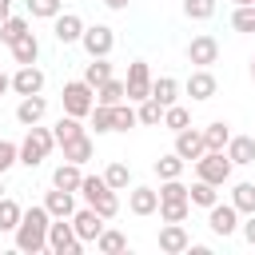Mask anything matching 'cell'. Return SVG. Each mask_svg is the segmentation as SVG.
I'll use <instances>...</instances> for the list:
<instances>
[{"instance_id": "41", "label": "cell", "mask_w": 255, "mask_h": 255, "mask_svg": "<svg viewBox=\"0 0 255 255\" xmlns=\"http://www.w3.org/2000/svg\"><path fill=\"white\" fill-rule=\"evenodd\" d=\"M231 28L235 32H255V4H239L231 12Z\"/></svg>"}, {"instance_id": "44", "label": "cell", "mask_w": 255, "mask_h": 255, "mask_svg": "<svg viewBox=\"0 0 255 255\" xmlns=\"http://www.w3.org/2000/svg\"><path fill=\"white\" fill-rule=\"evenodd\" d=\"M191 215V203H159V219L163 223H183Z\"/></svg>"}, {"instance_id": "17", "label": "cell", "mask_w": 255, "mask_h": 255, "mask_svg": "<svg viewBox=\"0 0 255 255\" xmlns=\"http://www.w3.org/2000/svg\"><path fill=\"white\" fill-rule=\"evenodd\" d=\"M44 207L52 219H72L76 215V191H64V187H52L44 195Z\"/></svg>"}, {"instance_id": "28", "label": "cell", "mask_w": 255, "mask_h": 255, "mask_svg": "<svg viewBox=\"0 0 255 255\" xmlns=\"http://www.w3.org/2000/svg\"><path fill=\"white\" fill-rule=\"evenodd\" d=\"M159 203H191V187L183 179H159Z\"/></svg>"}, {"instance_id": "25", "label": "cell", "mask_w": 255, "mask_h": 255, "mask_svg": "<svg viewBox=\"0 0 255 255\" xmlns=\"http://www.w3.org/2000/svg\"><path fill=\"white\" fill-rule=\"evenodd\" d=\"M12 60H16V64H36V60H40V40H36L32 32H24V36L12 44Z\"/></svg>"}, {"instance_id": "30", "label": "cell", "mask_w": 255, "mask_h": 255, "mask_svg": "<svg viewBox=\"0 0 255 255\" xmlns=\"http://www.w3.org/2000/svg\"><path fill=\"white\" fill-rule=\"evenodd\" d=\"M231 203L239 207V215H251V211H255V183L239 179V183L231 187Z\"/></svg>"}, {"instance_id": "35", "label": "cell", "mask_w": 255, "mask_h": 255, "mask_svg": "<svg viewBox=\"0 0 255 255\" xmlns=\"http://www.w3.org/2000/svg\"><path fill=\"white\" fill-rule=\"evenodd\" d=\"M24 32H28V20H24V16H8V20H0V44L12 48Z\"/></svg>"}, {"instance_id": "33", "label": "cell", "mask_w": 255, "mask_h": 255, "mask_svg": "<svg viewBox=\"0 0 255 255\" xmlns=\"http://www.w3.org/2000/svg\"><path fill=\"white\" fill-rule=\"evenodd\" d=\"M88 207H96L104 219H116V215H120V195H116V187H104V191H100Z\"/></svg>"}, {"instance_id": "12", "label": "cell", "mask_w": 255, "mask_h": 255, "mask_svg": "<svg viewBox=\"0 0 255 255\" xmlns=\"http://www.w3.org/2000/svg\"><path fill=\"white\" fill-rule=\"evenodd\" d=\"M104 223H108V219H104L96 207H80V211L72 215V227H76V235H80L84 243H96L100 231H104Z\"/></svg>"}, {"instance_id": "49", "label": "cell", "mask_w": 255, "mask_h": 255, "mask_svg": "<svg viewBox=\"0 0 255 255\" xmlns=\"http://www.w3.org/2000/svg\"><path fill=\"white\" fill-rule=\"evenodd\" d=\"M12 16V0H0V20H8Z\"/></svg>"}, {"instance_id": "6", "label": "cell", "mask_w": 255, "mask_h": 255, "mask_svg": "<svg viewBox=\"0 0 255 255\" xmlns=\"http://www.w3.org/2000/svg\"><path fill=\"white\" fill-rule=\"evenodd\" d=\"M239 223H243V215H239V207L227 199V203H215V207H207V227H211V235H219V239H231L235 231H239Z\"/></svg>"}, {"instance_id": "48", "label": "cell", "mask_w": 255, "mask_h": 255, "mask_svg": "<svg viewBox=\"0 0 255 255\" xmlns=\"http://www.w3.org/2000/svg\"><path fill=\"white\" fill-rule=\"evenodd\" d=\"M104 4H108V8H112V12H124V8H128V4H131V0H104Z\"/></svg>"}, {"instance_id": "13", "label": "cell", "mask_w": 255, "mask_h": 255, "mask_svg": "<svg viewBox=\"0 0 255 255\" xmlns=\"http://www.w3.org/2000/svg\"><path fill=\"white\" fill-rule=\"evenodd\" d=\"M128 211H131V215H155V211H159V191L147 187V183H135V187L128 191Z\"/></svg>"}, {"instance_id": "43", "label": "cell", "mask_w": 255, "mask_h": 255, "mask_svg": "<svg viewBox=\"0 0 255 255\" xmlns=\"http://www.w3.org/2000/svg\"><path fill=\"white\" fill-rule=\"evenodd\" d=\"M139 124V112L131 108V100L128 104H116V131H131Z\"/></svg>"}, {"instance_id": "14", "label": "cell", "mask_w": 255, "mask_h": 255, "mask_svg": "<svg viewBox=\"0 0 255 255\" xmlns=\"http://www.w3.org/2000/svg\"><path fill=\"white\" fill-rule=\"evenodd\" d=\"M187 247H191V235H187L183 223H163L159 227V251L163 255H183Z\"/></svg>"}, {"instance_id": "52", "label": "cell", "mask_w": 255, "mask_h": 255, "mask_svg": "<svg viewBox=\"0 0 255 255\" xmlns=\"http://www.w3.org/2000/svg\"><path fill=\"white\" fill-rule=\"evenodd\" d=\"M251 84H255V56H251Z\"/></svg>"}, {"instance_id": "39", "label": "cell", "mask_w": 255, "mask_h": 255, "mask_svg": "<svg viewBox=\"0 0 255 255\" xmlns=\"http://www.w3.org/2000/svg\"><path fill=\"white\" fill-rule=\"evenodd\" d=\"M104 179H108V187H116V191H128V183H131V167L116 159V163H108Z\"/></svg>"}, {"instance_id": "15", "label": "cell", "mask_w": 255, "mask_h": 255, "mask_svg": "<svg viewBox=\"0 0 255 255\" xmlns=\"http://www.w3.org/2000/svg\"><path fill=\"white\" fill-rule=\"evenodd\" d=\"M215 76H211V68H195L191 76H187V84H183V92L195 100V104H203V100H211L215 96Z\"/></svg>"}, {"instance_id": "47", "label": "cell", "mask_w": 255, "mask_h": 255, "mask_svg": "<svg viewBox=\"0 0 255 255\" xmlns=\"http://www.w3.org/2000/svg\"><path fill=\"white\" fill-rule=\"evenodd\" d=\"M239 231H243V239H247V243L255 247V211H251V215H243V223H239Z\"/></svg>"}, {"instance_id": "9", "label": "cell", "mask_w": 255, "mask_h": 255, "mask_svg": "<svg viewBox=\"0 0 255 255\" xmlns=\"http://www.w3.org/2000/svg\"><path fill=\"white\" fill-rule=\"evenodd\" d=\"M151 80H155L151 68H147L143 60H131V64H128V80H124V84H128V100H131V104L147 100V96H151Z\"/></svg>"}, {"instance_id": "8", "label": "cell", "mask_w": 255, "mask_h": 255, "mask_svg": "<svg viewBox=\"0 0 255 255\" xmlns=\"http://www.w3.org/2000/svg\"><path fill=\"white\" fill-rule=\"evenodd\" d=\"M215 60H219V40H215L211 32L191 36V44H187V64H195V68H211Z\"/></svg>"}, {"instance_id": "11", "label": "cell", "mask_w": 255, "mask_h": 255, "mask_svg": "<svg viewBox=\"0 0 255 255\" xmlns=\"http://www.w3.org/2000/svg\"><path fill=\"white\" fill-rule=\"evenodd\" d=\"M44 84H48V76L36 64H20L16 76H12V92L16 96H36V92H44Z\"/></svg>"}, {"instance_id": "46", "label": "cell", "mask_w": 255, "mask_h": 255, "mask_svg": "<svg viewBox=\"0 0 255 255\" xmlns=\"http://www.w3.org/2000/svg\"><path fill=\"white\" fill-rule=\"evenodd\" d=\"M108 187V179L104 175H84V183H80V195H84V203H92L100 191Z\"/></svg>"}, {"instance_id": "21", "label": "cell", "mask_w": 255, "mask_h": 255, "mask_svg": "<svg viewBox=\"0 0 255 255\" xmlns=\"http://www.w3.org/2000/svg\"><path fill=\"white\" fill-rule=\"evenodd\" d=\"M60 147H64V159H72V163H80V167L96 155V143H92V135H88V131H84V135H76V139H68V143H60Z\"/></svg>"}, {"instance_id": "18", "label": "cell", "mask_w": 255, "mask_h": 255, "mask_svg": "<svg viewBox=\"0 0 255 255\" xmlns=\"http://www.w3.org/2000/svg\"><path fill=\"white\" fill-rule=\"evenodd\" d=\"M48 116V100L36 92V96H20V104H16V120L24 124V128H32V124H40Z\"/></svg>"}, {"instance_id": "31", "label": "cell", "mask_w": 255, "mask_h": 255, "mask_svg": "<svg viewBox=\"0 0 255 255\" xmlns=\"http://www.w3.org/2000/svg\"><path fill=\"white\" fill-rule=\"evenodd\" d=\"M159 128H167V131H183V128H191V112L183 108V104H171V108H163V124Z\"/></svg>"}, {"instance_id": "19", "label": "cell", "mask_w": 255, "mask_h": 255, "mask_svg": "<svg viewBox=\"0 0 255 255\" xmlns=\"http://www.w3.org/2000/svg\"><path fill=\"white\" fill-rule=\"evenodd\" d=\"M223 151L235 167H247V163H255V135H231Z\"/></svg>"}, {"instance_id": "34", "label": "cell", "mask_w": 255, "mask_h": 255, "mask_svg": "<svg viewBox=\"0 0 255 255\" xmlns=\"http://www.w3.org/2000/svg\"><path fill=\"white\" fill-rule=\"evenodd\" d=\"M20 219H24V207L16 203V199H0V231H16L20 227Z\"/></svg>"}, {"instance_id": "45", "label": "cell", "mask_w": 255, "mask_h": 255, "mask_svg": "<svg viewBox=\"0 0 255 255\" xmlns=\"http://www.w3.org/2000/svg\"><path fill=\"white\" fill-rule=\"evenodd\" d=\"M16 163H20V143L0 139V175H4V171H12Z\"/></svg>"}, {"instance_id": "40", "label": "cell", "mask_w": 255, "mask_h": 255, "mask_svg": "<svg viewBox=\"0 0 255 255\" xmlns=\"http://www.w3.org/2000/svg\"><path fill=\"white\" fill-rule=\"evenodd\" d=\"M24 4H28V12L36 20H56L64 12V0H24Z\"/></svg>"}, {"instance_id": "10", "label": "cell", "mask_w": 255, "mask_h": 255, "mask_svg": "<svg viewBox=\"0 0 255 255\" xmlns=\"http://www.w3.org/2000/svg\"><path fill=\"white\" fill-rule=\"evenodd\" d=\"M84 16L80 12H60L56 20H52V36L60 40V44H80V36H84Z\"/></svg>"}, {"instance_id": "29", "label": "cell", "mask_w": 255, "mask_h": 255, "mask_svg": "<svg viewBox=\"0 0 255 255\" xmlns=\"http://www.w3.org/2000/svg\"><path fill=\"white\" fill-rule=\"evenodd\" d=\"M215 203H219V187L207 179H195L191 183V207H215Z\"/></svg>"}, {"instance_id": "38", "label": "cell", "mask_w": 255, "mask_h": 255, "mask_svg": "<svg viewBox=\"0 0 255 255\" xmlns=\"http://www.w3.org/2000/svg\"><path fill=\"white\" fill-rule=\"evenodd\" d=\"M135 112H139V124H143V128L163 124V104H159V100H151V96H147V100H139V108H135Z\"/></svg>"}, {"instance_id": "16", "label": "cell", "mask_w": 255, "mask_h": 255, "mask_svg": "<svg viewBox=\"0 0 255 255\" xmlns=\"http://www.w3.org/2000/svg\"><path fill=\"white\" fill-rule=\"evenodd\" d=\"M175 151H179L187 163H195V159L207 151V143H203V128H183V131H175Z\"/></svg>"}, {"instance_id": "22", "label": "cell", "mask_w": 255, "mask_h": 255, "mask_svg": "<svg viewBox=\"0 0 255 255\" xmlns=\"http://www.w3.org/2000/svg\"><path fill=\"white\" fill-rule=\"evenodd\" d=\"M128 100V84L124 80H104V84H96V104H108V108H116V104H124Z\"/></svg>"}, {"instance_id": "23", "label": "cell", "mask_w": 255, "mask_h": 255, "mask_svg": "<svg viewBox=\"0 0 255 255\" xmlns=\"http://www.w3.org/2000/svg\"><path fill=\"white\" fill-rule=\"evenodd\" d=\"M151 100H159L163 108L179 104V80H175V76H155V80H151Z\"/></svg>"}, {"instance_id": "4", "label": "cell", "mask_w": 255, "mask_h": 255, "mask_svg": "<svg viewBox=\"0 0 255 255\" xmlns=\"http://www.w3.org/2000/svg\"><path fill=\"white\" fill-rule=\"evenodd\" d=\"M231 171H235V163L227 159V151H203V155L195 159V179H207V183H215V187L231 183Z\"/></svg>"}, {"instance_id": "53", "label": "cell", "mask_w": 255, "mask_h": 255, "mask_svg": "<svg viewBox=\"0 0 255 255\" xmlns=\"http://www.w3.org/2000/svg\"><path fill=\"white\" fill-rule=\"evenodd\" d=\"M0 199H4V175H0Z\"/></svg>"}, {"instance_id": "50", "label": "cell", "mask_w": 255, "mask_h": 255, "mask_svg": "<svg viewBox=\"0 0 255 255\" xmlns=\"http://www.w3.org/2000/svg\"><path fill=\"white\" fill-rule=\"evenodd\" d=\"M8 88H12V76H4V72H0V96H4Z\"/></svg>"}, {"instance_id": "51", "label": "cell", "mask_w": 255, "mask_h": 255, "mask_svg": "<svg viewBox=\"0 0 255 255\" xmlns=\"http://www.w3.org/2000/svg\"><path fill=\"white\" fill-rule=\"evenodd\" d=\"M231 4H235V8H239V4H255V0H231Z\"/></svg>"}, {"instance_id": "2", "label": "cell", "mask_w": 255, "mask_h": 255, "mask_svg": "<svg viewBox=\"0 0 255 255\" xmlns=\"http://www.w3.org/2000/svg\"><path fill=\"white\" fill-rule=\"evenodd\" d=\"M52 147H56V131L32 124L28 135H24V143H20V163H24V167H40V163L52 155Z\"/></svg>"}, {"instance_id": "37", "label": "cell", "mask_w": 255, "mask_h": 255, "mask_svg": "<svg viewBox=\"0 0 255 255\" xmlns=\"http://www.w3.org/2000/svg\"><path fill=\"white\" fill-rule=\"evenodd\" d=\"M84 80L96 88V84H104V80H112V64H108V56H92V64L84 68Z\"/></svg>"}, {"instance_id": "26", "label": "cell", "mask_w": 255, "mask_h": 255, "mask_svg": "<svg viewBox=\"0 0 255 255\" xmlns=\"http://www.w3.org/2000/svg\"><path fill=\"white\" fill-rule=\"evenodd\" d=\"M227 139H231V124L211 120V124L203 128V143H207V151H223V147H227Z\"/></svg>"}, {"instance_id": "3", "label": "cell", "mask_w": 255, "mask_h": 255, "mask_svg": "<svg viewBox=\"0 0 255 255\" xmlns=\"http://www.w3.org/2000/svg\"><path fill=\"white\" fill-rule=\"evenodd\" d=\"M60 104H64V112L68 116H92V108H96V88L88 84V80H68L64 84V92H60Z\"/></svg>"}, {"instance_id": "24", "label": "cell", "mask_w": 255, "mask_h": 255, "mask_svg": "<svg viewBox=\"0 0 255 255\" xmlns=\"http://www.w3.org/2000/svg\"><path fill=\"white\" fill-rule=\"evenodd\" d=\"M96 251H100V255H124V251H128V235L116 231V227H104L100 239H96Z\"/></svg>"}, {"instance_id": "27", "label": "cell", "mask_w": 255, "mask_h": 255, "mask_svg": "<svg viewBox=\"0 0 255 255\" xmlns=\"http://www.w3.org/2000/svg\"><path fill=\"white\" fill-rule=\"evenodd\" d=\"M183 167H187V159H183L175 147H171L167 155H159V159H155V175H159V179H179V175H183Z\"/></svg>"}, {"instance_id": "7", "label": "cell", "mask_w": 255, "mask_h": 255, "mask_svg": "<svg viewBox=\"0 0 255 255\" xmlns=\"http://www.w3.org/2000/svg\"><path fill=\"white\" fill-rule=\"evenodd\" d=\"M80 44H84L88 60H92V56H112V48H116V28H108V24H88L84 36H80Z\"/></svg>"}, {"instance_id": "42", "label": "cell", "mask_w": 255, "mask_h": 255, "mask_svg": "<svg viewBox=\"0 0 255 255\" xmlns=\"http://www.w3.org/2000/svg\"><path fill=\"white\" fill-rule=\"evenodd\" d=\"M183 16L187 20H211L215 16V0H183Z\"/></svg>"}, {"instance_id": "32", "label": "cell", "mask_w": 255, "mask_h": 255, "mask_svg": "<svg viewBox=\"0 0 255 255\" xmlns=\"http://www.w3.org/2000/svg\"><path fill=\"white\" fill-rule=\"evenodd\" d=\"M52 131H56V143H68V139L84 135V124H80V116H68V112H64V116L56 120V128H52Z\"/></svg>"}, {"instance_id": "5", "label": "cell", "mask_w": 255, "mask_h": 255, "mask_svg": "<svg viewBox=\"0 0 255 255\" xmlns=\"http://www.w3.org/2000/svg\"><path fill=\"white\" fill-rule=\"evenodd\" d=\"M48 251L52 255H80L84 251V239L76 235L72 219H52L48 223Z\"/></svg>"}, {"instance_id": "36", "label": "cell", "mask_w": 255, "mask_h": 255, "mask_svg": "<svg viewBox=\"0 0 255 255\" xmlns=\"http://www.w3.org/2000/svg\"><path fill=\"white\" fill-rule=\"evenodd\" d=\"M92 128H96V135H108V131H116V108H108V104H96V108H92Z\"/></svg>"}, {"instance_id": "20", "label": "cell", "mask_w": 255, "mask_h": 255, "mask_svg": "<svg viewBox=\"0 0 255 255\" xmlns=\"http://www.w3.org/2000/svg\"><path fill=\"white\" fill-rule=\"evenodd\" d=\"M80 183H84V167H80V163H72V159H64V163L52 171V187H64V191H80Z\"/></svg>"}, {"instance_id": "1", "label": "cell", "mask_w": 255, "mask_h": 255, "mask_svg": "<svg viewBox=\"0 0 255 255\" xmlns=\"http://www.w3.org/2000/svg\"><path fill=\"white\" fill-rule=\"evenodd\" d=\"M48 223H52V215H48L44 203L24 207V219H20V227L12 231V235H16V251H24V255L48 251Z\"/></svg>"}]
</instances>
